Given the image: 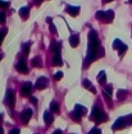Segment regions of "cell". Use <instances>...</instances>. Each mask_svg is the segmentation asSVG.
I'll use <instances>...</instances> for the list:
<instances>
[{
    "label": "cell",
    "mask_w": 132,
    "mask_h": 134,
    "mask_svg": "<svg viewBox=\"0 0 132 134\" xmlns=\"http://www.w3.org/2000/svg\"><path fill=\"white\" fill-rule=\"evenodd\" d=\"M100 49V43H99V38L98 34L95 31H90L89 32V52L87 56L85 59V65H89L92 60H95L98 58L96 52Z\"/></svg>",
    "instance_id": "obj_1"
},
{
    "label": "cell",
    "mask_w": 132,
    "mask_h": 134,
    "mask_svg": "<svg viewBox=\"0 0 132 134\" xmlns=\"http://www.w3.org/2000/svg\"><path fill=\"white\" fill-rule=\"evenodd\" d=\"M128 125H132V114L117 119L115 123L112 125V129L113 130H119V129H123V128H126Z\"/></svg>",
    "instance_id": "obj_2"
},
{
    "label": "cell",
    "mask_w": 132,
    "mask_h": 134,
    "mask_svg": "<svg viewBox=\"0 0 132 134\" xmlns=\"http://www.w3.org/2000/svg\"><path fill=\"white\" fill-rule=\"evenodd\" d=\"M90 119H91L92 121H95V123H103V121H106V120H108V116H106V114H104V112L100 110L98 106H95V107L92 109V112H91V115H90Z\"/></svg>",
    "instance_id": "obj_3"
},
{
    "label": "cell",
    "mask_w": 132,
    "mask_h": 134,
    "mask_svg": "<svg viewBox=\"0 0 132 134\" xmlns=\"http://www.w3.org/2000/svg\"><path fill=\"white\" fill-rule=\"evenodd\" d=\"M86 107L85 106H82V105H76L74 106V110L72 111V114H71V118L74 120V121H80L81 120V118L86 114Z\"/></svg>",
    "instance_id": "obj_4"
},
{
    "label": "cell",
    "mask_w": 132,
    "mask_h": 134,
    "mask_svg": "<svg viewBox=\"0 0 132 134\" xmlns=\"http://www.w3.org/2000/svg\"><path fill=\"white\" fill-rule=\"evenodd\" d=\"M48 83H49V79H48L46 77H40V78L36 81L35 87H36L37 90H44V88L48 87Z\"/></svg>",
    "instance_id": "obj_5"
},
{
    "label": "cell",
    "mask_w": 132,
    "mask_h": 134,
    "mask_svg": "<svg viewBox=\"0 0 132 134\" xmlns=\"http://www.w3.org/2000/svg\"><path fill=\"white\" fill-rule=\"evenodd\" d=\"M31 92H32V84L30 82L23 83V86L21 87V95L25 96V97H27V96H30Z\"/></svg>",
    "instance_id": "obj_6"
},
{
    "label": "cell",
    "mask_w": 132,
    "mask_h": 134,
    "mask_svg": "<svg viewBox=\"0 0 132 134\" xmlns=\"http://www.w3.org/2000/svg\"><path fill=\"white\" fill-rule=\"evenodd\" d=\"M5 101H6V103H8L10 107H13V106H14V102H15V96H14V92H13L12 90H8V91H6V95H5Z\"/></svg>",
    "instance_id": "obj_7"
},
{
    "label": "cell",
    "mask_w": 132,
    "mask_h": 134,
    "mask_svg": "<svg viewBox=\"0 0 132 134\" xmlns=\"http://www.w3.org/2000/svg\"><path fill=\"white\" fill-rule=\"evenodd\" d=\"M31 118H32V110H31V109H26V110L22 112V115H21V120H22L25 124H27Z\"/></svg>",
    "instance_id": "obj_8"
},
{
    "label": "cell",
    "mask_w": 132,
    "mask_h": 134,
    "mask_svg": "<svg viewBox=\"0 0 132 134\" xmlns=\"http://www.w3.org/2000/svg\"><path fill=\"white\" fill-rule=\"evenodd\" d=\"M15 68H17V70H18V72L25 73V74L28 72V68H27V64H26V60H25V59H21V60L17 63V67H15Z\"/></svg>",
    "instance_id": "obj_9"
},
{
    "label": "cell",
    "mask_w": 132,
    "mask_h": 134,
    "mask_svg": "<svg viewBox=\"0 0 132 134\" xmlns=\"http://www.w3.org/2000/svg\"><path fill=\"white\" fill-rule=\"evenodd\" d=\"M67 13L69 14V15H72V17H76V15H78V13H80V6H73V5H69V6H67Z\"/></svg>",
    "instance_id": "obj_10"
},
{
    "label": "cell",
    "mask_w": 132,
    "mask_h": 134,
    "mask_svg": "<svg viewBox=\"0 0 132 134\" xmlns=\"http://www.w3.org/2000/svg\"><path fill=\"white\" fill-rule=\"evenodd\" d=\"M50 51L55 52V54H59L60 52V43L58 41H51V43H50Z\"/></svg>",
    "instance_id": "obj_11"
},
{
    "label": "cell",
    "mask_w": 132,
    "mask_h": 134,
    "mask_svg": "<svg viewBox=\"0 0 132 134\" xmlns=\"http://www.w3.org/2000/svg\"><path fill=\"white\" fill-rule=\"evenodd\" d=\"M78 42H80L78 34H72V36L69 37V45H71L72 47H77V46H78Z\"/></svg>",
    "instance_id": "obj_12"
},
{
    "label": "cell",
    "mask_w": 132,
    "mask_h": 134,
    "mask_svg": "<svg viewBox=\"0 0 132 134\" xmlns=\"http://www.w3.org/2000/svg\"><path fill=\"white\" fill-rule=\"evenodd\" d=\"M28 14H30V8H28V6H23V8L19 9V15H21V18L27 19V18H28Z\"/></svg>",
    "instance_id": "obj_13"
},
{
    "label": "cell",
    "mask_w": 132,
    "mask_h": 134,
    "mask_svg": "<svg viewBox=\"0 0 132 134\" xmlns=\"http://www.w3.org/2000/svg\"><path fill=\"white\" fill-rule=\"evenodd\" d=\"M53 120H54V116L49 112V111H46V112H44V121L48 124V125H50L51 123H53Z\"/></svg>",
    "instance_id": "obj_14"
},
{
    "label": "cell",
    "mask_w": 132,
    "mask_h": 134,
    "mask_svg": "<svg viewBox=\"0 0 132 134\" xmlns=\"http://www.w3.org/2000/svg\"><path fill=\"white\" fill-rule=\"evenodd\" d=\"M62 64H63V60H62L60 55H59V54H55L54 58H53V65H55V67H60Z\"/></svg>",
    "instance_id": "obj_15"
},
{
    "label": "cell",
    "mask_w": 132,
    "mask_h": 134,
    "mask_svg": "<svg viewBox=\"0 0 132 134\" xmlns=\"http://www.w3.org/2000/svg\"><path fill=\"white\" fill-rule=\"evenodd\" d=\"M112 90H113V87L109 84V86H106V87L104 88V91H103L104 97H106L108 100H110V99H112Z\"/></svg>",
    "instance_id": "obj_16"
},
{
    "label": "cell",
    "mask_w": 132,
    "mask_h": 134,
    "mask_svg": "<svg viewBox=\"0 0 132 134\" xmlns=\"http://www.w3.org/2000/svg\"><path fill=\"white\" fill-rule=\"evenodd\" d=\"M113 18H114V12H113V10H106V12H105V18H104V21L108 22V23H110V22L113 21Z\"/></svg>",
    "instance_id": "obj_17"
},
{
    "label": "cell",
    "mask_w": 132,
    "mask_h": 134,
    "mask_svg": "<svg viewBox=\"0 0 132 134\" xmlns=\"http://www.w3.org/2000/svg\"><path fill=\"white\" fill-rule=\"evenodd\" d=\"M82 83H83V87H86V88H89L91 92L96 93V88H95L94 86H91V82H90L89 79H83V81H82Z\"/></svg>",
    "instance_id": "obj_18"
},
{
    "label": "cell",
    "mask_w": 132,
    "mask_h": 134,
    "mask_svg": "<svg viewBox=\"0 0 132 134\" xmlns=\"http://www.w3.org/2000/svg\"><path fill=\"white\" fill-rule=\"evenodd\" d=\"M98 81H99L100 84H105V82H106V74H105L104 70H101L98 74Z\"/></svg>",
    "instance_id": "obj_19"
},
{
    "label": "cell",
    "mask_w": 132,
    "mask_h": 134,
    "mask_svg": "<svg viewBox=\"0 0 132 134\" xmlns=\"http://www.w3.org/2000/svg\"><path fill=\"white\" fill-rule=\"evenodd\" d=\"M127 97V91H125V90H118V92H117V99L119 101L125 100Z\"/></svg>",
    "instance_id": "obj_20"
},
{
    "label": "cell",
    "mask_w": 132,
    "mask_h": 134,
    "mask_svg": "<svg viewBox=\"0 0 132 134\" xmlns=\"http://www.w3.org/2000/svg\"><path fill=\"white\" fill-rule=\"evenodd\" d=\"M122 45H123V42H122L119 38H115V40L113 41V49H117V50H119V49L122 47Z\"/></svg>",
    "instance_id": "obj_21"
},
{
    "label": "cell",
    "mask_w": 132,
    "mask_h": 134,
    "mask_svg": "<svg viewBox=\"0 0 132 134\" xmlns=\"http://www.w3.org/2000/svg\"><path fill=\"white\" fill-rule=\"evenodd\" d=\"M50 110H51L53 112H57V111L59 110V103H58L57 101H53V102L50 103Z\"/></svg>",
    "instance_id": "obj_22"
},
{
    "label": "cell",
    "mask_w": 132,
    "mask_h": 134,
    "mask_svg": "<svg viewBox=\"0 0 132 134\" xmlns=\"http://www.w3.org/2000/svg\"><path fill=\"white\" fill-rule=\"evenodd\" d=\"M32 67H41V59L38 58V56H36V58H33L32 59Z\"/></svg>",
    "instance_id": "obj_23"
},
{
    "label": "cell",
    "mask_w": 132,
    "mask_h": 134,
    "mask_svg": "<svg viewBox=\"0 0 132 134\" xmlns=\"http://www.w3.org/2000/svg\"><path fill=\"white\" fill-rule=\"evenodd\" d=\"M127 49H128V47H127V45H125V43H123V45H122V47L118 50V51H119V56H123V55H125V52L127 51Z\"/></svg>",
    "instance_id": "obj_24"
},
{
    "label": "cell",
    "mask_w": 132,
    "mask_h": 134,
    "mask_svg": "<svg viewBox=\"0 0 132 134\" xmlns=\"http://www.w3.org/2000/svg\"><path fill=\"white\" fill-rule=\"evenodd\" d=\"M54 78H55V81H60L63 78V72H57L55 75H54Z\"/></svg>",
    "instance_id": "obj_25"
},
{
    "label": "cell",
    "mask_w": 132,
    "mask_h": 134,
    "mask_svg": "<svg viewBox=\"0 0 132 134\" xmlns=\"http://www.w3.org/2000/svg\"><path fill=\"white\" fill-rule=\"evenodd\" d=\"M23 51H25L26 55L30 54V43H25V45H23Z\"/></svg>",
    "instance_id": "obj_26"
},
{
    "label": "cell",
    "mask_w": 132,
    "mask_h": 134,
    "mask_svg": "<svg viewBox=\"0 0 132 134\" xmlns=\"http://www.w3.org/2000/svg\"><path fill=\"white\" fill-rule=\"evenodd\" d=\"M5 19H6L5 13H4V12H0V24H3V23L5 22Z\"/></svg>",
    "instance_id": "obj_27"
},
{
    "label": "cell",
    "mask_w": 132,
    "mask_h": 134,
    "mask_svg": "<svg viewBox=\"0 0 132 134\" xmlns=\"http://www.w3.org/2000/svg\"><path fill=\"white\" fill-rule=\"evenodd\" d=\"M89 134H101V130L98 129V128H92V129L89 132Z\"/></svg>",
    "instance_id": "obj_28"
},
{
    "label": "cell",
    "mask_w": 132,
    "mask_h": 134,
    "mask_svg": "<svg viewBox=\"0 0 132 134\" xmlns=\"http://www.w3.org/2000/svg\"><path fill=\"white\" fill-rule=\"evenodd\" d=\"M8 6H9V3L8 1L0 0V8H8Z\"/></svg>",
    "instance_id": "obj_29"
},
{
    "label": "cell",
    "mask_w": 132,
    "mask_h": 134,
    "mask_svg": "<svg viewBox=\"0 0 132 134\" xmlns=\"http://www.w3.org/2000/svg\"><path fill=\"white\" fill-rule=\"evenodd\" d=\"M5 34H6V30H3V31H0V43L3 42V38L5 37Z\"/></svg>",
    "instance_id": "obj_30"
},
{
    "label": "cell",
    "mask_w": 132,
    "mask_h": 134,
    "mask_svg": "<svg viewBox=\"0 0 132 134\" xmlns=\"http://www.w3.org/2000/svg\"><path fill=\"white\" fill-rule=\"evenodd\" d=\"M50 31H51L53 33H57V27H55L51 22H50Z\"/></svg>",
    "instance_id": "obj_31"
},
{
    "label": "cell",
    "mask_w": 132,
    "mask_h": 134,
    "mask_svg": "<svg viewBox=\"0 0 132 134\" xmlns=\"http://www.w3.org/2000/svg\"><path fill=\"white\" fill-rule=\"evenodd\" d=\"M19 133H21L19 129H12V130L9 132V134H19Z\"/></svg>",
    "instance_id": "obj_32"
},
{
    "label": "cell",
    "mask_w": 132,
    "mask_h": 134,
    "mask_svg": "<svg viewBox=\"0 0 132 134\" xmlns=\"http://www.w3.org/2000/svg\"><path fill=\"white\" fill-rule=\"evenodd\" d=\"M30 100H31V102H33V103H36V102H37V99H36V97H31Z\"/></svg>",
    "instance_id": "obj_33"
},
{
    "label": "cell",
    "mask_w": 132,
    "mask_h": 134,
    "mask_svg": "<svg viewBox=\"0 0 132 134\" xmlns=\"http://www.w3.org/2000/svg\"><path fill=\"white\" fill-rule=\"evenodd\" d=\"M53 134H62V130H59V129H58V130H55Z\"/></svg>",
    "instance_id": "obj_34"
},
{
    "label": "cell",
    "mask_w": 132,
    "mask_h": 134,
    "mask_svg": "<svg viewBox=\"0 0 132 134\" xmlns=\"http://www.w3.org/2000/svg\"><path fill=\"white\" fill-rule=\"evenodd\" d=\"M35 1H36V4L38 5V4H41V1H42V0H35Z\"/></svg>",
    "instance_id": "obj_35"
},
{
    "label": "cell",
    "mask_w": 132,
    "mask_h": 134,
    "mask_svg": "<svg viewBox=\"0 0 132 134\" xmlns=\"http://www.w3.org/2000/svg\"><path fill=\"white\" fill-rule=\"evenodd\" d=\"M101 1H103V3H104V4H105V3H110V1H112V0H101Z\"/></svg>",
    "instance_id": "obj_36"
},
{
    "label": "cell",
    "mask_w": 132,
    "mask_h": 134,
    "mask_svg": "<svg viewBox=\"0 0 132 134\" xmlns=\"http://www.w3.org/2000/svg\"><path fill=\"white\" fill-rule=\"evenodd\" d=\"M4 58V54H0V61H1V59Z\"/></svg>",
    "instance_id": "obj_37"
},
{
    "label": "cell",
    "mask_w": 132,
    "mask_h": 134,
    "mask_svg": "<svg viewBox=\"0 0 132 134\" xmlns=\"http://www.w3.org/2000/svg\"><path fill=\"white\" fill-rule=\"evenodd\" d=\"M0 134H4V130H3V128H0Z\"/></svg>",
    "instance_id": "obj_38"
},
{
    "label": "cell",
    "mask_w": 132,
    "mask_h": 134,
    "mask_svg": "<svg viewBox=\"0 0 132 134\" xmlns=\"http://www.w3.org/2000/svg\"><path fill=\"white\" fill-rule=\"evenodd\" d=\"M130 4H132V0H130Z\"/></svg>",
    "instance_id": "obj_39"
},
{
    "label": "cell",
    "mask_w": 132,
    "mask_h": 134,
    "mask_svg": "<svg viewBox=\"0 0 132 134\" xmlns=\"http://www.w3.org/2000/svg\"><path fill=\"white\" fill-rule=\"evenodd\" d=\"M0 120H1V114H0Z\"/></svg>",
    "instance_id": "obj_40"
}]
</instances>
